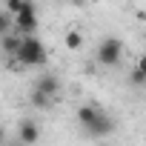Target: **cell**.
I'll use <instances>...</instances> for the list:
<instances>
[{"mask_svg": "<svg viewBox=\"0 0 146 146\" xmlns=\"http://www.w3.org/2000/svg\"><path fill=\"white\" fill-rule=\"evenodd\" d=\"M72 3H78V6H80V3H83V0H72Z\"/></svg>", "mask_w": 146, "mask_h": 146, "instance_id": "e0dca14e", "label": "cell"}, {"mask_svg": "<svg viewBox=\"0 0 146 146\" xmlns=\"http://www.w3.org/2000/svg\"><path fill=\"white\" fill-rule=\"evenodd\" d=\"M37 26H40V20H37V9H35L32 0H26V6L15 15V32L23 35V37H29V35H37Z\"/></svg>", "mask_w": 146, "mask_h": 146, "instance_id": "7a4b0ae2", "label": "cell"}, {"mask_svg": "<svg viewBox=\"0 0 146 146\" xmlns=\"http://www.w3.org/2000/svg\"><path fill=\"white\" fill-rule=\"evenodd\" d=\"M17 137H20L26 146H32V143H37V140H40V126H37L35 120H23V123H20V129H17Z\"/></svg>", "mask_w": 146, "mask_h": 146, "instance_id": "5b68a950", "label": "cell"}, {"mask_svg": "<svg viewBox=\"0 0 146 146\" xmlns=\"http://www.w3.org/2000/svg\"><path fill=\"white\" fill-rule=\"evenodd\" d=\"M129 80H132V86H146V75H143L140 69H135V72H132Z\"/></svg>", "mask_w": 146, "mask_h": 146, "instance_id": "4fadbf2b", "label": "cell"}, {"mask_svg": "<svg viewBox=\"0 0 146 146\" xmlns=\"http://www.w3.org/2000/svg\"><path fill=\"white\" fill-rule=\"evenodd\" d=\"M29 100H32V106H37V109H49L54 98H52V95H46V92H40V89L35 86V89H32V95H29Z\"/></svg>", "mask_w": 146, "mask_h": 146, "instance_id": "9c48e42d", "label": "cell"}, {"mask_svg": "<svg viewBox=\"0 0 146 146\" xmlns=\"http://www.w3.org/2000/svg\"><path fill=\"white\" fill-rule=\"evenodd\" d=\"M83 132H86L89 137H106V135H112V132H115V120H112V117L100 109V112L95 115V120H92Z\"/></svg>", "mask_w": 146, "mask_h": 146, "instance_id": "277c9868", "label": "cell"}, {"mask_svg": "<svg viewBox=\"0 0 146 146\" xmlns=\"http://www.w3.org/2000/svg\"><path fill=\"white\" fill-rule=\"evenodd\" d=\"M20 40H23V35H3V37H0V49H3L9 57H15L17 54V49H20Z\"/></svg>", "mask_w": 146, "mask_h": 146, "instance_id": "52a82bcc", "label": "cell"}, {"mask_svg": "<svg viewBox=\"0 0 146 146\" xmlns=\"http://www.w3.org/2000/svg\"><path fill=\"white\" fill-rule=\"evenodd\" d=\"M15 57H17L20 66H46V63H49V52H46V46H43V40H40L37 35L23 37Z\"/></svg>", "mask_w": 146, "mask_h": 146, "instance_id": "6da1fadb", "label": "cell"}, {"mask_svg": "<svg viewBox=\"0 0 146 146\" xmlns=\"http://www.w3.org/2000/svg\"><path fill=\"white\" fill-rule=\"evenodd\" d=\"M0 146H6V129H3V123H0Z\"/></svg>", "mask_w": 146, "mask_h": 146, "instance_id": "9a60e30c", "label": "cell"}, {"mask_svg": "<svg viewBox=\"0 0 146 146\" xmlns=\"http://www.w3.org/2000/svg\"><path fill=\"white\" fill-rule=\"evenodd\" d=\"M63 43H66V49H72V52H78V49L83 46V35H80L78 29H72V32H66Z\"/></svg>", "mask_w": 146, "mask_h": 146, "instance_id": "30bf717a", "label": "cell"}, {"mask_svg": "<svg viewBox=\"0 0 146 146\" xmlns=\"http://www.w3.org/2000/svg\"><path fill=\"white\" fill-rule=\"evenodd\" d=\"M12 29H15V15L0 12V37H3V35H9Z\"/></svg>", "mask_w": 146, "mask_h": 146, "instance_id": "8fae6325", "label": "cell"}, {"mask_svg": "<svg viewBox=\"0 0 146 146\" xmlns=\"http://www.w3.org/2000/svg\"><path fill=\"white\" fill-rule=\"evenodd\" d=\"M98 112H100L98 106H92V103H83V106L78 109V123H80V126L86 129V126H89V123L95 120V115H98Z\"/></svg>", "mask_w": 146, "mask_h": 146, "instance_id": "ba28073f", "label": "cell"}, {"mask_svg": "<svg viewBox=\"0 0 146 146\" xmlns=\"http://www.w3.org/2000/svg\"><path fill=\"white\" fill-rule=\"evenodd\" d=\"M135 69H140L143 75H146V54H140V57H137V66H135Z\"/></svg>", "mask_w": 146, "mask_h": 146, "instance_id": "5bb4252c", "label": "cell"}, {"mask_svg": "<svg viewBox=\"0 0 146 146\" xmlns=\"http://www.w3.org/2000/svg\"><path fill=\"white\" fill-rule=\"evenodd\" d=\"M9 146H26V143H23V140H20V137H17V143H9Z\"/></svg>", "mask_w": 146, "mask_h": 146, "instance_id": "2e32d148", "label": "cell"}, {"mask_svg": "<svg viewBox=\"0 0 146 146\" xmlns=\"http://www.w3.org/2000/svg\"><path fill=\"white\" fill-rule=\"evenodd\" d=\"M120 54H123V43L117 37H103L100 46H98V63L103 66H117L120 63Z\"/></svg>", "mask_w": 146, "mask_h": 146, "instance_id": "3957f363", "label": "cell"}, {"mask_svg": "<svg viewBox=\"0 0 146 146\" xmlns=\"http://www.w3.org/2000/svg\"><path fill=\"white\" fill-rule=\"evenodd\" d=\"M35 86H37L40 92L52 95V98H57V92H60V80H57L54 75H40V78L35 80Z\"/></svg>", "mask_w": 146, "mask_h": 146, "instance_id": "8992f818", "label": "cell"}, {"mask_svg": "<svg viewBox=\"0 0 146 146\" xmlns=\"http://www.w3.org/2000/svg\"><path fill=\"white\" fill-rule=\"evenodd\" d=\"M23 6H26V0H6V12L9 15H17Z\"/></svg>", "mask_w": 146, "mask_h": 146, "instance_id": "7c38bea8", "label": "cell"}]
</instances>
